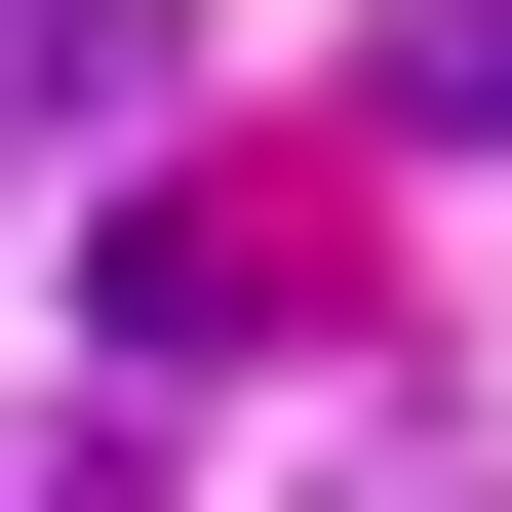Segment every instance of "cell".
I'll list each match as a JSON object with an SVG mask.
<instances>
[{"label": "cell", "instance_id": "7a4b0ae2", "mask_svg": "<svg viewBox=\"0 0 512 512\" xmlns=\"http://www.w3.org/2000/svg\"><path fill=\"white\" fill-rule=\"evenodd\" d=\"M394 158H512V0H394V79H355Z\"/></svg>", "mask_w": 512, "mask_h": 512}, {"label": "cell", "instance_id": "6da1fadb", "mask_svg": "<svg viewBox=\"0 0 512 512\" xmlns=\"http://www.w3.org/2000/svg\"><path fill=\"white\" fill-rule=\"evenodd\" d=\"M119 119H158V0H0V197H79Z\"/></svg>", "mask_w": 512, "mask_h": 512}]
</instances>
